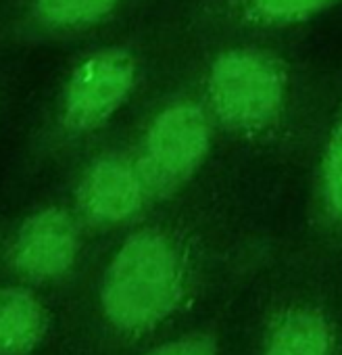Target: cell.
<instances>
[{"mask_svg": "<svg viewBox=\"0 0 342 355\" xmlns=\"http://www.w3.org/2000/svg\"><path fill=\"white\" fill-rule=\"evenodd\" d=\"M338 9H342V0H201L197 24L201 36L290 34Z\"/></svg>", "mask_w": 342, "mask_h": 355, "instance_id": "5", "label": "cell"}, {"mask_svg": "<svg viewBox=\"0 0 342 355\" xmlns=\"http://www.w3.org/2000/svg\"><path fill=\"white\" fill-rule=\"evenodd\" d=\"M309 224L332 239H342V73L327 123L309 161Z\"/></svg>", "mask_w": 342, "mask_h": 355, "instance_id": "8", "label": "cell"}, {"mask_svg": "<svg viewBox=\"0 0 342 355\" xmlns=\"http://www.w3.org/2000/svg\"><path fill=\"white\" fill-rule=\"evenodd\" d=\"M82 214L96 224H123L144 211L150 201L134 157L107 153L84 173L78 189Z\"/></svg>", "mask_w": 342, "mask_h": 355, "instance_id": "6", "label": "cell"}, {"mask_svg": "<svg viewBox=\"0 0 342 355\" xmlns=\"http://www.w3.org/2000/svg\"><path fill=\"white\" fill-rule=\"evenodd\" d=\"M121 0H36V17L57 30L86 28L111 17Z\"/></svg>", "mask_w": 342, "mask_h": 355, "instance_id": "11", "label": "cell"}, {"mask_svg": "<svg viewBox=\"0 0 342 355\" xmlns=\"http://www.w3.org/2000/svg\"><path fill=\"white\" fill-rule=\"evenodd\" d=\"M190 274V251L182 232L144 226L115 251L100 284L107 320L123 332H144L176 311Z\"/></svg>", "mask_w": 342, "mask_h": 355, "instance_id": "2", "label": "cell"}, {"mask_svg": "<svg viewBox=\"0 0 342 355\" xmlns=\"http://www.w3.org/2000/svg\"><path fill=\"white\" fill-rule=\"evenodd\" d=\"M46 311L26 288H0V355H28L44 338Z\"/></svg>", "mask_w": 342, "mask_h": 355, "instance_id": "9", "label": "cell"}, {"mask_svg": "<svg viewBox=\"0 0 342 355\" xmlns=\"http://www.w3.org/2000/svg\"><path fill=\"white\" fill-rule=\"evenodd\" d=\"M217 138L219 132L195 86L161 105L146 121L134 155L150 201L165 203L190 193L211 161Z\"/></svg>", "mask_w": 342, "mask_h": 355, "instance_id": "3", "label": "cell"}, {"mask_svg": "<svg viewBox=\"0 0 342 355\" xmlns=\"http://www.w3.org/2000/svg\"><path fill=\"white\" fill-rule=\"evenodd\" d=\"M286 36H201L203 53L192 86L219 138L273 163L309 165L338 78H327Z\"/></svg>", "mask_w": 342, "mask_h": 355, "instance_id": "1", "label": "cell"}, {"mask_svg": "<svg viewBox=\"0 0 342 355\" xmlns=\"http://www.w3.org/2000/svg\"><path fill=\"white\" fill-rule=\"evenodd\" d=\"M140 63L127 49L111 46L88 55L73 69L63 94V121L84 134L105 125L134 94Z\"/></svg>", "mask_w": 342, "mask_h": 355, "instance_id": "4", "label": "cell"}, {"mask_svg": "<svg viewBox=\"0 0 342 355\" xmlns=\"http://www.w3.org/2000/svg\"><path fill=\"white\" fill-rule=\"evenodd\" d=\"M80 230L73 218L57 207L30 216L15 234L11 261L30 280H55L75 261Z\"/></svg>", "mask_w": 342, "mask_h": 355, "instance_id": "7", "label": "cell"}, {"mask_svg": "<svg viewBox=\"0 0 342 355\" xmlns=\"http://www.w3.org/2000/svg\"><path fill=\"white\" fill-rule=\"evenodd\" d=\"M330 334L323 318L311 309H294L273 330L265 355H327Z\"/></svg>", "mask_w": 342, "mask_h": 355, "instance_id": "10", "label": "cell"}, {"mask_svg": "<svg viewBox=\"0 0 342 355\" xmlns=\"http://www.w3.org/2000/svg\"><path fill=\"white\" fill-rule=\"evenodd\" d=\"M146 355H217L215 345L207 336H186L165 343L156 349H152Z\"/></svg>", "mask_w": 342, "mask_h": 355, "instance_id": "12", "label": "cell"}]
</instances>
